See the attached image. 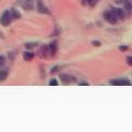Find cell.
I'll list each match as a JSON object with an SVG mask.
<instances>
[{"label": "cell", "mask_w": 132, "mask_h": 132, "mask_svg": "<svg viewBox=\"0 0 132 132\" xmlns=\"http://www.w3.org/2000/svg\"><path fill=\"white\" fill-rule=\"evenodd\" d=\"M123 1H125V0H114V3H117V5H122Z\"/></svg>", "instance_id": "obj_23"}, {"label": "cell", "mask_w": 132, "mask_h": 132, "mask_svg": "<svg viewBox=\"0 0 132 132\" xmlns=\"http://www.w3.org/2000/svg\"><path fill=\"white\" fill-rule=\"evenodd\" d=\"M110 85H114V86H129L130 81L127 78H118V79H113L109 81Z\"/></svg>", "instance_id": "obj_8"}, {"label": "cell", "mask_w": 132, "mask_h": 132, "mask_svg": "<svg viewBox=\"0 0 132 132\" xmlns=\"http://www.w3.org/2000/svg\"><path fill=\"white\" fill-rule=\"evenodd\" d=\"M38 53H39V56L42 57V59H48V57L51 56V54H50V51H48V45H46V44L42 45V46L40 47Z\"/></svg>", "instance_id": "obj_7"}, {"label": "cell", "mask_w": 132, "mask_h": 132, "mask_svg": "<svg viewBox=\"0 0 132 132\" xmlns=\"http://www.w3.org/2000/svg\"><path fill=\"white\" fill-rule=\"evenodd\" d=\"M6 64V59H5V56H2V55H0V67H3Z\"/></svg>", "instance_id": "obj_17"}, {"label": "cell", "mask_w": 132, "mask_h": 132, "mask_svg": "<svg viewBox=\"0 0 132 132\" xmlns=\"http://www.w3.org/2000/svg\"><path fill=\"white\" fill-rule=\"evenodd\" d=\"M128 45H121V46H119V50L120 51H122V52H125V51H128Z\"/></svg>", "instance_id": "obj_18"}, {"label": "cell", "mask_w": 132, "mask_h": 132, "mask_svg": "<svg viewBox=\"0 0 132 132\" xmlns=\"http://www.w3.org/2000/svg\"><path fill=\"white\" fill-rule=\"evenodd\" d=\"M8 75H9V71L8 69H0V81H5Z\"/></svg>", "instance_id": "obj_13"}, {"label": "cell", "mask_w": 132, "mask_h": 132, "mask_svg": "<svg viewBox=\"0 0 132 132\" xmlns=\"http://www.w3.org/2000/svg\"><path fill=\"white\" fill-rule=\"evenodd\" d=\"M59 78L63 85H69L73 82H76V77L72 76L71 74H60Z\"/></svg>", "instance_id": "obj_2"}, {"label": "cell", "mask_w": 132, "mask_h": 132, "mask_svg": "<svg viewBox=\"0 0 132 132\" xmlns=\"http://www.w3.org/2000/svg\"><path fill=\"white\" fill-rule=\"evenodd\" d=\"M122 5H123L125 14H127L128 16H131L132 15V0H125Z\"/></svg>", "instance_id": "obj_6"}, {"label": "cell", "mask_w": 132, "mask_h": 132, "mask_svg": "<svg viewBox=\"0 0 132 132\" xmlns=\"http://www.w3.org/2000/svg\"><path fill=\"white\" fill-rule=\"evenodd\" d=\"M104 20L107 23L112 24V26H114V24L118 23V19L113 15V13L111 12V10H107V11L104 12Z\"/></svg>", "instance_id": "obj_4"}, {"label": "cell", "mask_w": 132, "mask_h": 132, "mask_svg": "<svg viewBox=\"0 0 132 132\" xmlns=\"http://www.w3.org/2000/svg\"><path fill=\"white\" fill-rule=\"evenodd\" d=\"M99 0H81V2H82V5H87L89 7H95L98 3Z\"/></svg>", "instance_id": "obj_14"}, {"label": "cell", "mask_w": 132, "mask_h": 132, "mask_svg": "<svg viewBox=\"0 0 132 132\" xmlns=\"http://www.w3.org/2000/svg\"><path fill=\"white\" fill-rule=\"evenodd\" d=\"M35 3H36V0H21V1L19 2V5L26 11H30V10L34 9Z\"/></svg>", "instance_id": "obj_3"}, {"label": "cell", "mask_w": 132, "mask_h": 132, "mask_svg": "<svg viewBox=\"0 0 132 132\" xmlns=\"http://www.w3.org/2000/svg\"><path fill=\"white\" fill-rule=\"evenodd\" d=\"M48 85L50 86H57V85H59V81H57V79H55V78H53V79L50 80Z\"/></svg>", "instance_id": "obj_16"}, {"label": "cell", "mask_w": 132, "mask_h": 132, "mask_svg": "<svg viewBox=\"0 0 132 132\" xmlns=\"http://www.w3.org/2000/svg\"><path fill=\"white\" fill-rule=\"evenodd\" d=\"M89 84H88V82L87 81H79V86H88Z\"/></svg>", "instance_id": "obj_22"}, {"label": "cell", "mask_w": 132, "mask_h": 132, "mask_svg": "<svg viewBox=\"0 0 132 132\" xmlns=\"http://www.w3.org/2000/svg\"><path fill=\"white\" fill-rule=\"evenodd\" d=\"M92 44H94L95 46H100V45H101V42H99V41H93Z\"/></svg>", "instance_id": "obj_21"}, {"label": "cell", "mask_w": 132, "mask_h": 132, "mask_svg": "<svg viewBox=\"0 0 132 132\" xmlns=\"http://www.w3.org/2000/svg\"><path fill=\"white\" fill-rule=\"evenodd\" d=\"M35 7H36V9H38L39 13H43V14H48V13H50L48 8L44 5L43 0H36Z\"/></svg>", "instance_id": "obj_5"}, {"label": "cell", "mask_w": 132, "mask_h": 132, "mask_svg": "<svg viewBox=\"0 0 132 132\" xmlns=\"http://www.w3.org/2000/svg\"><path fill=\"white\" fill-rule=\"evenodd\" d=\"M10 13H11V16H12V20H19L20 18H21V13H20L15 8H11Z\"/></svg>", "instance_id": "obj_12"}, {"label": "cell", "mask_w": 132, "mask_h": 132, "mask_svg": "<svg viewBox=\"0 0 132 132\" xmlns=\"http://www.w3.org/2000/svg\"><path fill=\"white\" fill-rule=\"evenodd\" d=\"M11 22H12V16L10 13V10L3 11L1 15H0V24L2 27H8Z\"/></svg>", "instance_id": "obj_1"}, {"label": "cell", "mask_w": 132, "mask_h": 132, "mask_svg": "<svg viewBox=\"0 0 132 132\" xmlns=\"http://www.w3.org/2000/svg\"><path fill=\"white\" fill-rule=\"evenodd\" d=\"M126 61H127V64H128V65L132 66V56H128Z\"/></svg>", "instance_id": "obj_20"}, {"label": "cell", "mask_w": 132, "mask_h": 132, "mask_svg": "<svg viewBox=\"0 0 132 132\" xmlns=\"http://www.w3.org/2000/svg\"><path fill=\"white\" fill-rule=\"evenodd\" d=\"M111 12L113 13V15L116 16V18L119 20H123L125 19V11H123V9H120V8H111Z\"/></svg>", "instance_id": "obj_9"}, {"label": "cell", "mask_w": 132, "mask_h": 132, "mask_svg": "<svg viewBox=\"0 0 132 132\" xmlns=\"http://www.w3.org/2000/svg\"><path fill=\"white\" fill-rule=\"evenodd\" d=\"M59 69H60V66H54V67L51 69V74H55L57 71H59Z\"/></svg>", "instance_id": "obj_19"}, {"label": "cell", "mask_w": 132, "mask_h": 132, "mask_svg": "<svg viewBox=\"0 0 132 132\" xmlns=\"http://www.w3.org/2000/svg\"><path fill=\"white\" fill-rule=\"evenodd\" d=\"M34 56H35V54L31 51V50H28V51H26L23 53V60L26 62H31L33 59H34Z\"/></svg>", "instance_id": "obj_10"}, {"label": "cell", "mask_w": 132, "mask_h": 132, "mask_svg": "<svg viewBox=\"0 0 132 132\" xmlns=\"http://www.w3.org/2000/svg\"><path fill=\"white\" fill-rule=\"evenodd\" d=\"M24 46H26L27 50H31V51H32V50L34 48L35 46H38V43H36V42H27L26 44H24Z\"/></svg>", "instance_id": "obj_15"}, {"label": "cell", "mask_w": 132, "mask_h": 132, "mask_svg": "<svg viewBox=\"0 0 132 132\" xmlns=\"http://www.w3.org/2000/svg\"><path fill=\"white\" fill-rule=\"evenodd\" d=\"M48 51H50V54L51 56H54L55 53L57 51V41H53L48 44Z\"/></svg>", "instance_id": "obj_11"}]
</instances>
